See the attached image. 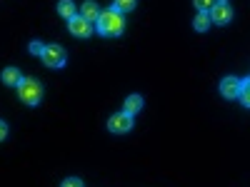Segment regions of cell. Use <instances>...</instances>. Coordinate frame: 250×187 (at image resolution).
<instances>
[{"label":"cell","mask_w":250,"mask_h":187,"mask_svg":"<svg viewBox=\"0 0 250 187\" xmlns=\"http://www.w3.org/2000/svg\"><path fill=\"white\" fill-rule=\"evenodd\" d=\"M233 20V10L228 3H215V8L210 10V23L215 25H228Z\"/></svg>","instance_id":"52a82bcc"},{"label":"cell","mask_w":250,"mask_h":187,"mask_svg":"<svg viewBox=\"0 0 250 187\" xmlns=\"http://www.w3.org/2000/svg\"><path fill=\"white\" fill-rule=\"evenodd\" d=\"M3 82L5 85H20V82H23V75H20V70L18 68H5L3 70Z\"/></svg>","instance_id":"9c48e42d"},{"label":"cell","mask_w":250,"mask_h":187,"mask_svg":"<svg viewBox=\"0 0 250 187\" xmlns=\"http://www.w3.org/2000/svg\"><path fill=\"white\" fill-rule=\"evenodd\" d=\"M18 95L25 105H38V102L43 100V85L33 77H23V82L18 85Z\"/></svg>","instance_id":"7a4b0ae2"},{"label":"cell","mask_w":250,"mask_h":187,"mask_svg":"<svg viewBox=\"0 0 250 187\" xmlns=\"http://www.w3.org/2000/svg\"><path fill=\"white\" fill-rule=\"evenodd\" d=\"M43 62L48 68H62L65 65V50H62L60 45H45V50H43Z\"/></svg>","instance_id":"3957f363"},{"label":"cell","mask_w":250,"mask_h":187,"mask_svg":"<svg viewBox=\"0 0 250 187\" xmlns=\"http://www.w3.org/2000/svg\"><path fill=\"white\" fill-rule=\"evenodd\" d=\"M208 25H210V13H200V15H195V20H193V28H195L198 33L208 30Z\"/></svg>","instance_id":"7c38bea8"},{"label":"cell","mask_w":250,"mask_h":187,"mask_svg":"<svg viewBox=\"0 0 250 187\" xmlns=\"http://www.w3.org/2000/svg\"><path fill=\"white\" fill-rule=\"evenodd\" d=\"M143 110V97L140 95H130V97H125V110L123 112H128V115H135Z\"/></svg>","instance_id":"30bf717a"},{"label":"cell","mask_w":250,"mask_h":187,"mask_svg":"<svg viewBox=\"0 0 250 187\" xmlns=\"http://www.w3.org/2000/svg\"><path fill=\"white\" fill-rule=\"evenodd\" d=\"M218 3H228V0H218Z\"/></svg>","instance_id":"d6986e66"},{"label":"cell","mask_w":250,"mask_h":187,"mask_svg":"<svg viewBox=\"0 0 250 187\" xmlns=\"http://www.w3.org/2000/svg\"><path fill=\"white\" fill-rule=\"evenodd\" d=\"M43 50H45L43 43H30V53H33V55H43Z\"/></svg>","instance_id":"e0dca14e"},{"label":"cell","mask_w":250,"mask_h":187,"mask_svg":"<svg viewBox=\"0 0 250 187\" xmlns=\"http://www.w3.org/2000/svg\"><path fill=\"white\" fill-rule=\"evenodd\" d=\"M130 128H133V115H128V112L110 115V120H108V130H110V132H115V135L130 132Z\"/></svg>","instance_id":"277c9868"},{"label":"cell","mask_w":250,"mask_h":187,"mask_svg":"<svg viewBox=\"0 0 250 187\" xmlns=\"http://www.w3.org/2000/svg\"><path fill=\"white\" fill-rule=\"evenodd\" d=\"M68 30H70V35H75V37H88V35L93 33V23H90V20H85L83 15H73V18L68 20Z\"/></svg>","instance_id":"5b68a950"},{"label":"cell","mask_w":250,"mask_h":187,"mask_svg":"<svg viewBox=\"0 0 250 187\" xmlns=\"http://www.w3.org/2000/svg\"><path fill=\"white\" fill-rule=\"evenodd\" d=\"M58 13L65 20H70L75 15V3H73V0H60V3H58Z\"/></svg>","instance_id":"8fae6325"},{"label":"cell","mask_w":250,"mask_h":187,"mask_svg":"<svg viewBox=\"0 0 250 187\" xmlns=\"http://www.w3.org/2000/svg\"><path fill=\"white\" fill-rule=\"evenodd\" d=\"M60 187H83V180H78V177H68Z\"/></svg>","instance_id":"2e32d148"},{"label":"cell","mask_w":250,"mask_h":187,"mask_svg":"<svg viewBox=\"0 0 250 187\" xmlns=\"http://www.w3.org/2000/svg\"><path fill=\"white\" fill-rule=\"evenodd\" d=\"M135 5H138V0H115V3H113V8L118 13H130Z\"/></svg>","instance_id":"4fadbf2b"},{"label":"cell","mask_w":250,"mask_h":187,"mask_svg":"<svg viewBox=\"0 0 250 187\" xmlns=\"http://www.w3.org/2000/svg\"><path fill=\"white\" fill-rule=\"evenodd\" d=\"M80 15L85 18V20H90V23H98V18H100V8L93 3V0H88V3H83Z\"/></svg>","instance_id":"ba28073f"},{"label":"cell","mask_w":250,"mask_h":187,"mask_svg":"<svg viewBox=\"0 0 250 187\" xmlns=\"http://www.w3.org/2000/svg\"><path fill=\"white\" fill-rule=\"evenodd\" d=\"M5 135H8V125L0 122V140H5Z\"/></svg>","instance_id":"ac0fdd59"},{"label":"cell","mask_w":250,"mask_h":187,"mask_svg":"<svg viewBox=\"0 0 250 187\" xmlns=\"http://www.w3.org/2000/svg\"><path fill=\"white\" fill-rule=\"evenodd\" d=\"M240 88H243V80H238V77H233V75H228V77H223V82H220V95L228 97V100L240 97Z\"/></svg>","instance_id":"8992f818"},{"label":"cell","mask_w":250,"mask_h":187,"mask_svg":"<svg viewBox=\"0 0 250 187\" xmlns=\"http://www.w3.org/2000/svg\"><path fill=\"white\" fill-rule=\"evenodd\" d=\"M98 33L100 35H108V37H118L125 28V20H123V13H118L115 8L105 10V13H100L98 18V23H95Z\"/></svg>","instance_id":"6da1fadb"},{"label":"cell","mask_w":250,"mask_h":187,"mask_svg":"<svg viewBox=\"0 0 250 187\" xmlns=\"http://www.w3.org/2000/svg\"><path fill=\"white\" fill-rule=\"evenodd\" d=\"M193 3H195V8H198L200 13H210V10L215 8L218 0H193Z\"/></svg>","instance_id":"9a60e30c"},{"label":"cell","mask_w":250,"mask_h":187,"mask_svg":"<svg viewBox=\"0 0 250 187\" xmlns=\"http://www.w3.org/2000/svg\"><path fill=\"white\" fill-rule=\"evenodd\" d=\"M240 102L245 108H250V77L243 80V88H240Z\"/></svg>","instance_id":"5bb4252c"}]
</instances>
